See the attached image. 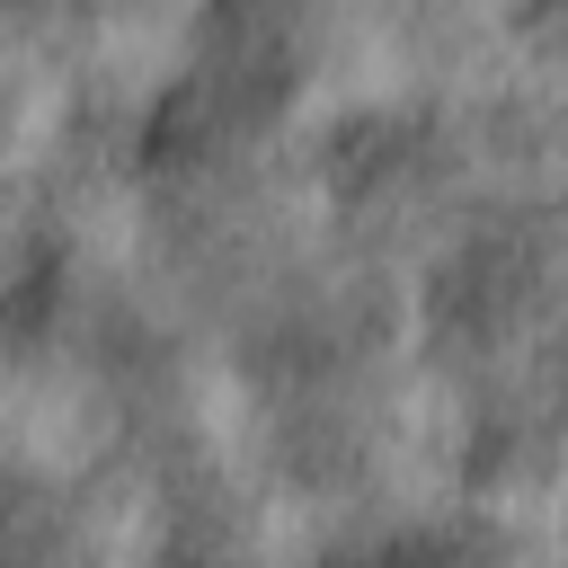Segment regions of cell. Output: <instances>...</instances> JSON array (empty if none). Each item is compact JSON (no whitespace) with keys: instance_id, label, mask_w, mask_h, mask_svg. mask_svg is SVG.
I'll use <instances>...</instances> for the list:
<instances>
[{"instance_id":"cell-1","label":"cell","mask_w":568,"mask_h":568,"mask_svg":"<svg viewBox=\"0 0 568 568\" xmlns=\"http://www.w3.org/2000/svg\"><path fill=\"white\" fill-rule=\"evenodd\" d=\"M320 169H328V195L346 213H399V204H426L453 169V133L435 106L417 98H364L328 124L320 142Z\"/></svg>"},{"instance_id":"cell-2","label":"cell","mask_w":568,"mask_h":568,"mask_svg":"<svg viewBox=\"0 0 568 568\" xmlns=\"http://www.w3.org/2000/svg\"><path fill=\"white\" fill-rule=\"evenodd\" d=\"M524 36H541V44H559V53H568V9H541V18H524Z\"/></svg>"}]
</instances>
